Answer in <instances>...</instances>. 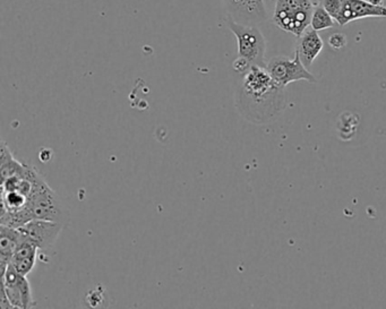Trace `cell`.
<instances>
[{"label": "cell", "mask_w": 386, "mask_h": 309, "mask_svg": "<svg viewBox=\"0 0 386 309\" xmlns=\"http://www.w3.org/2000/svg\"><path fill=\"white\" fill-rule=\"evenodd\" d=\"M284 88L272 79L267 67L252 65L240 82L236 105L245 119L267 124L278 117L286 105Z\"/></svg>", "instance_id": "1"}, {"label": "cell", "mask_w": 386, "mask_h": 309, "mask_svg": "<svg viewBox=\"0 0 386 309\" xmlns=\"http://www.w3.org/2000/svg\"><path fill=\"white\" fill-rule=\"evenodd\" d=\"M322 6L333 18L334 21H337L342 7L341 0H323Z\"/></svg>", "instance_id": "15"}, {"label": "cell", "mask_w": 386, "mask_h": 309, "mask_svg": "<svg viewBox=\"0 0 386 309\" xmlns=\"http://www.w3.org/2000/svg\"><path fill=\"white\" fill-rule=\"evenodd\" d=\"M27 277L18 273L11 265L1 271V290L6 292L13 308L24 309L35 306L32 288Z\"/></svg>", "instance_id": "6"}, {"label": "cell", "mask_w": 386, "mask_h": 309, "mask_svg": "<svg viewBox=\"0 0 386 309\" xmlns=\"http://www.w3.org/2000/svg\"><path fill=\"white\" fill-rule=\"evenodd\" d=\"M65 225L59 222L48 221V220H31L21 228H18L35 242L39 249L48 251L53 248L62 234Z\"/></svg>", "instance_id": "8"}, {"label": "cell", "mask_w": 386, "mask_h": 309, "mask_svg": "<svg viewBox=\"0 0 386 309\" xmlns=\"http://www.w3.org/2000/svg\"><path fill=\"white\" fill-rule=\"evenodd\" d=\"M251 66H252L251 63L246 60L245 58H241V57H237L236 60L232 63V68L239 74H245L251 68Z\"/></svg>", "instance_id": "17"}, {"label": "cell", "mask_w": 386, "mask_h": 309, "mask_svg": "<svg viewBox=\"0 0 386 309\" xmlns=\"http://www.w3.org/2000/svg\"><path fill=\"white\" fill-rule=\"evenodd\" d=\"M324 44L319 37V33L315 29H306L300 37H299L298 44L295 48V51L298 53L299 57L302 59V64L306 67L310 68L313 64L319 53L323 50Z\"/></svg>", "instance_id": "11"}, {"label": "cell", "mask_w": 386, "mask_h": 309, "mask_svg": "<svg viewBox=\"0 0 386 309\" xmlns=\"http://www.w3.org/2000/svg\"><path fill=\"white\" fill-rule=\"evenodd\" d=\"M20 232H21V236H20V240H18V246H16L9 265L14 268L18 273L29 275L36 264V257H38V251L40 249L27 235H24L21 230Z\"/></svg>", "instance_id": "10"}, {"label": "cell", "mask_w": 386, "mask_h": 309, "mask_svg": "<svg viewBox=\"0 0 386 309\" xmlns=\"http://www.w3.org/2000/svg\"><path fill=\"white\" fill-rule=\"evenodd\" d=\"M228 27L237 39L238 57L248 60L251 65H260L267 67L265 51L267 41L263 33L255 25H245L227 18Z\"/></svg>", "instance_id": "4"}, {"label": "cell", "mask_w": 386, "mask_h": 309, "mask_svg": "<svg viewBox=\"0 0 386 309\" xmlns=\"http://www.w3.org/2000/svg\"><path fill=\"white\" fill-rule=\"evenodd\" d=\"M27 164H23L15 159L12 151L9 149L5 140H1V150H0V172H1V180L22 176L27 171Z\"/></svg>", "instance_id": "13"}, {"label": "cell", "mask_w": 386, "mask_h": 309, "mask_svg": "<svg viewBox=\"0 0 386 309\" xmlns=\"http://www.w3.org/2000/svg\"><path fill=\"white\" fill-rule=\"evenodd\" d=\"M342 7L337 18L338 24L345 27L350 22L366 18H386V6H376L367 0H341Z\"/></svg>", "instance_id": "9"}, {"label": "cell", "mask_w": 386, "mask_h": 309, "mask_svg": "<svg viewBox=\"0 0 386 309\" xmlns=\"http://www.w3.org/2000/svg\"><path fill=\"white\" fill-rule=\"evenodd\" d=\"M328 44L333 50H341L345 48V46L348 44V40H347V37L343 33H333V34L328 37Z\"/></svg>", "instance_id": "16"}, {"label": "cell", "mask_w": 386, "mask_h": 309, "mask_svg": "<svg viewBox=\"0 0 386 309\" xmlns=\"http://www.w3.org/2000/svg\"><path fill=\"white\" fill-rule=\"evenodd\" d=\"M334 20L322 6V4L315 5L314 7L313 15H312V21H310V27L315 31H323L328 29L330 27H333Z\"/></svg>", "instance_id": "14"}, {"label": "cell", "mask_w": 386, "mask_h": 309, "mask_svg": "<svg viewBox=\"0 0 386 309\" xmlns=\"http://www.w3.org/2000/svg\"><path fill=\"white\" fill-rule=\"evenodd\" d=\"M27 211L31 220H48L64 225L69 221V211L42 176L36 180L32 192L29 194Z\"/></svg>", "instance_id": "2"}, {"label": "cell", "mask_w": 386, "mask_h": 309, "mask_svg": "<svg viewBox=\"0 0 386 309\" xmlns=\"http://www.w3.org/2000/svg\"><path fill=\"white\" fill-rule=\"evenodd\" d=\"M367 1L373 4V5H376V6H382V5H383L384 0H367Z\"/></svg>", "instance_id": "18"}, {"label": "cell", "mask_w": 386, "mask_h": 309, "mask_svg": "<svg viewBox=\"0 0 386 309\" xmlns=\"http://www.w3.org/2000/svg\"><path fill=\"white\" fill-rule=\"evenodd\" d=\"M21 232L18 228L0 225V263H1V271L6 270L12 260Z\"/></svg>", "instance_id": "12"}, {"label": "cell", "mask_w": 386, "mask_h": 309, "mask_svg": "<svg viewBox=\"0 0 386 309\" xmlns=\"http://www.w3.org/2000/svg\"><path fill=\"white\" fill-rule=\"evenodd\" d=\"M267 70L275 82L282 88H287L290 83L306 81L308 83H317L315 76L302 64V59L295 50V57L278 55L273 57L267 64Z\"/></svg>", "instance_id": "5"}, {"label": "cell", "mask_w": 386, "mask_h": 309, "mask_svg": "<svg viewBox=\"0 0 386 309\" xmlns=\"http://www.w3.org/2000/svg\"><path fill=\"white\" fill-rule=\"evenodd\" d=\"M314 7L312 0H275L273 22L299 38L310 25Z\"/></svg>", "instance_id": "3"}, {"label": "cell", "mask_w": 386, "mask_h": 309, "mask_svg": "<svg viewBox=\"0 0 386 309\" xmlns=\"http://www.w3.org/2000/svg\"><path fill=\"white\" fill-rule=\"evenodd\" d=\"M228 18L245 25H255L267 21V8L263 0H223Z\"/></svg>", "instance_id": "7"}]
</instances>
